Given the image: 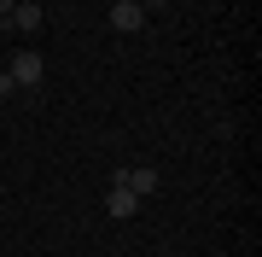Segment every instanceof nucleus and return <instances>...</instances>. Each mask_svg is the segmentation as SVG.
<instances>
[{
    "label": "nucleus",
    "instance_id": "1",
    "mask_svg": "<svg viewBox=\"0 0 262 257\" xmlns=\"http://www.w3.org/2000/svg\"><path fill=\"white\" fill-rule=\"evenodd\" d=\"M6 76L18 82V88H35L41 76H47V58H41V53H12V65H6Z\"/></svg>",
    "mask_w": 262,
    "mask_h": 257
},
{
    "label": "nucleus",
    "instance_id": "2",
    "mask_svg": "<svg viewBox=\"0 0 262 257\" xmlns=\"http://www.w3.org/2000/svg\"><path fill=\"white\" fill-rule=\"evenodd\" d=\"M140 24H146V6H140V0H111V29H117V35H134Z\"/></svg>",
    "mask_w": 262,
    "mask_h": 257
},
{
    "label": "nucleus",
    "instance_id": "3",
    "mask_svg": "<svg viewBox=\"0 0 262 257\" xmlns=\"http://www.w3.org/2000/svg\"><path fill=\"white\" fill-rule=\"evenodd\" d=\"M111 181H122V187L134 193V199H146V193H158V170H146V164H134V170H122V175H111Z\"/></svg>",
    "mask_w": 262,
    "mask_h": 257
},
{
    "label": "nucleus",
    "instance_id": "4",
    "mask_svg": "<svg viewBox=\"0 0 262 257\" xmlns=\"http://www.w3.org/2000/svg\"><path fill=\"white\" fill-rule=\"evenodd\" d=\"M105 210H111V216H134V210H140V199H134L122 181H111V193H105Z\"/></svg>",
    "mask_w": 262,
    "mask_h": 257
},
{
    "label": "nucleus",
    "instance_id": "5",
    "mask_svg": "<svg viewBox=\"0 0 262 257\" xmlns=\"http://www.w3.org/2000/svg\"><path fill=\"white\" fill-rule=\"evenodd\" d=\"M6 24H12V29H24V35H35V29H41V6H35V0H18Z\"/></svg>",
    "mask_w": 262,
    "mask_h": 257
},
{
    "label": "nucleus",
    "instance_id": "6",
    "mask_svg": "<svg viewBox=\"0 0 262 257\" xmlns=\"http://www.w3.org/2000/svg\"><path fill=\"white\" fill-rule=\"evenodd\" d=\"M12 6H18V0H0V18H12Z\"/></svg>",
    "mask_w": 262,
    "mask_h": 257
},
{
    "label": "nucleus",
    "instance_id": "7",
    "mask_svg": "<svg viewBox=\"0 0 262 257\" xmlns=\"http://www.w3.org/2000/svg\"><path fill=\"white\" fill-rule=\"evenodd\" d=\"M140 6H146V12H158V6H169V0H140Z\"/></svg>",
    "mask_w": 262,
    "mask_h": 257
}]
</instances>
